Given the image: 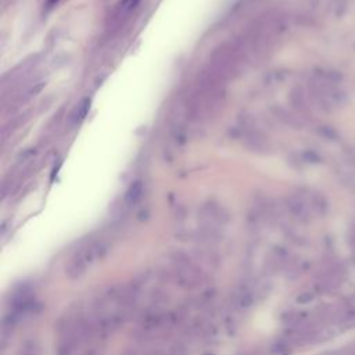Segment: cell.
I'll list each match as a JSON object with an SVG mask.
<instances>
[{
	"instance_id": "cell-1",
	"label": "cell",
	"mask_w": 355,
	"mask_h": 355,
	"mask_svg": "<svg viewBox=\"0 0 355 355\" xmlns=\"http://www.w3.org/2000/svg\"><path fill=\"white\" fill-rule=\"evenodd\" d=\"M164 279L185 290L200 288L205 283V273L203 269L186 255H176L172 259L171 265L165 269Z\"/></svg>"
},
{
	"instance_id": "cell-2",
	"label": "cell",
	"mask_w": 355,
	"mask_h": 355,
	"mask_svg": "<svg viewBox=\"0 0 355 355\" xmlns=\"http://www.w3.org/2000/svg\"><path fill=\"white\" fill-rule=\"evenodd\" d=\"M108 249L110 244L104 239H93L85 243L69 259L67 265L68 276L77 279L85 275L87 269L106 255Z\"/></svg>"
},
{
	"instance_id": "cell-3",
	"label": "cell",
	"mask_w": 355,
	"mask_h": 355,
	"mask_svg": "<svg viewBox=\"0 0 355 355\" xmlns=\"http://www.w3.org/2000/svg\"><path fill=\"white\" fill-rule=\"evenodd\" d=\"M344 279V272L343 269L338 268V267H333V268H329L323 273L319 276L318 280V288L321 291H332L336 287H338L341 285Z\"/></svg>"
},
{
	"instance_id": "cell-4",
	"label": "cell",
	"mask_w": 355,
	"mask_h": 355,
	"mask_svg": "<svg viewBox=\"0 0 355 355\" xmlns=\"http://www.w3.org/2000/svg\"><path fill=\"white\" fill-rule=\"evenodd\" d=\"M40 354V348H39V344L36 340L34 338H29V340H25L22 343V346L19 347V350L17 351L16 355H39Z\"/></svg>"
},
{
	"instance_id": "cell-5",
	"label": "cell",
	"mask_w": 355,
	"mask_h": 355,
	"mask_svg": "<svg viewBox=\"0 0 355 355\" xmlns=\"http://www.w3.org/2000/svg\"><path fill=\"white\" fill-rule=\"evenodd\" d=\"M287 350L285 346L275 347V348H269V350H253L243 355H286Z\"/></svg>"
},
{
	"instance_id": "cell-6",
	"label": "cell",
	"mask_w": 355,
	"mask_h": 355,
	"mask_svg": "<svg viewBox=\"0 0 355 355\" xmlns=\"http://www.w3.org/2000/svg\"><path fill=\"white\" fill-rule=\"evenodd\" d=\"M140 194H142V185L139 182H136L135 185L131 186L129 192L126 193V202L129 203V204H134L140 197Z\"/></svg>"
},
{
	"instance_id": "cell-7",
	"label": "cell",
	"mask_w": 355,
	"mask_h": 355,
	"mask_svg": "<svg viewBox=\"0 0 355 355\" xmlns=\"http://www.w3.org/2000/svg\"><path fill=\"white\" fill-rule=\"evenodd\" d=\"M89 100L87 99H85L79 106H78L77 108V111H75V114H74V122L75 124H78V122H81L85 117H86V113H87V110H89Z\"/></svg>"
},
{
	"instance_id": "cell-8",
	"label": "cell",
	"mask_w": 355,
	"mask_h": 355,
	"mask_svg": "<svg viewBox=\"0 0 355 355\" xmlns=\"http://www.w3.org/2000/svg\"><path fill=\"white\" fill-rule=\"evenodd\" d=\"M353 355H355V354H353Z\"/></svg>"
}]
</instances>
